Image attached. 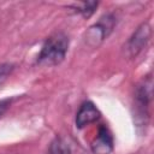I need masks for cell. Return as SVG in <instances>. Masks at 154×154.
Wrapping results in <instances>:
<instances>
[{"label": "cell", "mask_w": 154, "mask_h": 154, "mask_svg": "<svg viewBox=\"0 0 154 154\" xmlns=\"http://www.w3.org/2000/svg\"><path fill=\"white\" fill-rule=\"evenodd\" d=\"M69 45H70V40L66 34L64 32L53 34L42 45V48L36 58V64L43 67L59 65L64 60L69 51Z\"/></svg>", "instance_id": "1"}, {"label": "cell", "mask_w": 154, "mask_h": 154, "mask_svg": "<svg viewBox=\"0 0 154 154\" xmlns=\"http://www.w3.org/2000/svg\"><path fill=\"white\" fill-rule=\"evenodd\" d=\"M153 97V81L150 76L144 77L135 89V122L138 126L147 125L149 119V105Z\"/></svg>", "instance_id": "2"}, {"label": "cell", "mask_w": 154, "mask_h": 154, "mask_svg": "<svg viewBox=\"0 0 154 154\" xmlns=\"http://www.w3.org/2000/svg\"><path fill=\"white\" fill-rule=\"evenodd\" d=\"M117 24V18L113 13L102 16L96 23L90 25L83 35L84 43L90 48H97L113 31Z\"/></svg>", "instance_id": "3"}, {"label": "cell", "mask_w": 154, "mask_h": 154, "mask_svg": "<svg viewBox=\"0 0 154 154\" xmlns=\"http://www.w3.org/2000/svg\"><path fill=\"white\" fill-rule=\"evenodd\" d=\"M97 6H99L97 1H84V2H79V4L73 5V8L83 18H89L95 12Z\"/></svg>", "instance_id": "8"}, {"label": "cell", "mask_w": 154, "mask_h": 154, "mask_svg": "<svg viewBox=\"0 0 154 154\" xmlns=\"http://www.w3.org/2000/svg\"><path fill=\"white\" fill-rule=\"evenodd\" d=\"M100 118V112L95 107V105L90 101L83 102L76 114V128L77 129H83L84 126L96 122Z\"/></svg>", "instance_id": "6"}, {"label": "cell", "mask_w": 154, "mask_h": 154, "mask_svg": "<svg viewBox=\"0 0 154 154\" xmlns=\"http://www.w3.org/2000/svg\"><path fill=\"white\" fill-rule=\"evenodd\" d=\"M46 154H71V147L63 137L57 136L51 142Z\"/></svg>", "instance_id": "7"}, {"label": "cell", "mask_w": 154, "mask_h": 154, "mask_svg": "<svg viewBox=\"0 0 154 154\" xmlns=\"http://www.w3.org/2000/svg\"><path fill=\"white\" fill-rule=\"evenodd\" d=\"M150 37L152 26L148 22H143L136 28V30L132 32V35L124 45V54L130 59L136 58L147 47Z\"/></svg>", "instance_id": "4"}, {"label": "cell", "mask_w": 154, "mask_h": 154, "mask_svg": "<svg viewBox=\"0 0 154 154\" xmlns=\"http://www.w3.org/2000/svg\"><path fill=\"white\" fill-rule=\"evenodd\" d=\"M14 70V65L13 64H1L0 65V88L1 85L6 82V79L10 77V75L12 73V71Z\"/></svg>", "instance_id": "9"}, {"label": "cell", "mask_w": 154, "mask_h": 154, "mask_svg": "<svg viewBox=\"0 0 154 154\" xmlns=\"http://www.w3.org/2000/svg\"><path fill=\"white\" fill-rule=\"evenodd\" d=\"M90 147L93 154H109L113 150V138L109 130L105 125L99 128L97 135L91 142Z\"/></svg>", "instance_id": "5"}, {"label": "cell", "mask_w": 154, "mask_h": 154, "mask_svg": "<svg viewBox=\"0 0 154 154\" xmlns=\"http://www.w3.org/2000/svg\"><path fill=\"white\" fill-rule=\"evenodd\" d=\"M12 100H13V99H4V100L0 101V116H2V114L6 112V109H7V108L10 107V105H11Z\"/></svg>", "instance_id": "10"}]
</instances>
